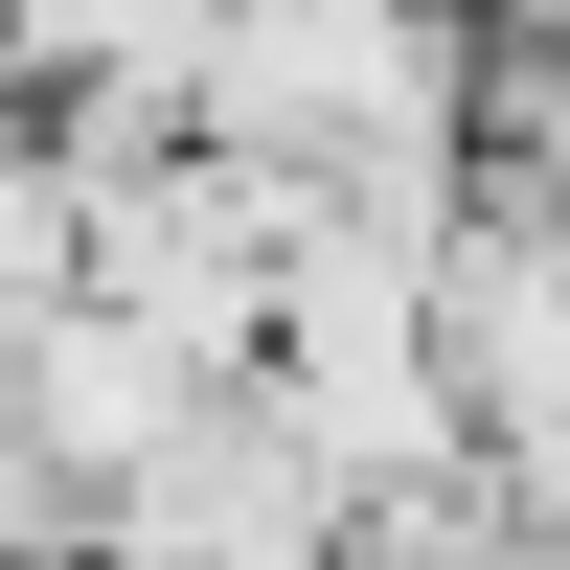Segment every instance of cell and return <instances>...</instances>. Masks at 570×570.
Masks as SVG:
<instances>
[{
    "instance_id": "cell-1",
    "label": "cell",
    "mask_w": 570,
    "mask_h": 570,
    "mask_svg": "<svg viewBox=\"0 0 570 570\" xmlns=\"http://www.w3.org/2000/svg\"><path fill=\"white\" fill-rule=\"evenodd\" d=\"M0 365H23V456H46V480L91 502V525H115V502L160 480L183 434H206V365H183L160 320H115V297H46L23 343H0Z\"/></svg>"
}]
</instances>
